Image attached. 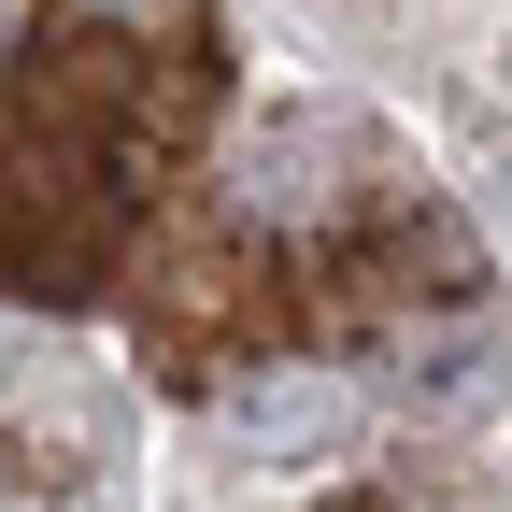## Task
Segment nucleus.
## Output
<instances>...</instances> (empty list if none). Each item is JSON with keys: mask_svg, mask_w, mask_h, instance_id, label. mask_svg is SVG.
Masks as SVG:
<instances>
[{"mask_svg": "<svg viewBox=\"0 0 512 512\" xmlns=\"http://www.w3.org/2000/svg\"><path fill=\"white\" fill-rule=\"evenodd\" d=\"M498 72H512V43H498Z\"/></svg>", "mask_w": 512, "mask_h": 512, "instance_id": "f257e3e1", "label": "nucleus"}]
</instances>
